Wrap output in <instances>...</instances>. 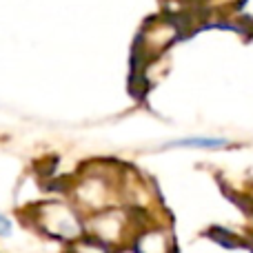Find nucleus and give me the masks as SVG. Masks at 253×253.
<instances>
[{
	"label": "nucleus",
	"mask_w": 253,
	"mask_h": 253,
	"mask_svg": "<svg viewBox=\"0 0 253 253\" xmlns=\"http://www.w3.org/2000/svg\"><path fill=\"white\" fill-rule=\"evenodd\" d=\"M0 236H11V220L0 213Z\"/></svg>",
	"instance_id": "f03ea898"
},
{
	"label": "nucleus",
	"mask_w": 253,
	"mask_h": 253,
	"mask_svg": "<svg viewBox=\"0 0 253 253\" xmlns=\"http://www.w3.org/2000/svg\"><path fill=\"white\" fill-rule=\"evenodd\" d=\"M229 140L224 138H209V135H200V138H182L175 142L167 144V147H182V149H222L227 147Z\"/></svg>",
	"instance_id": "f257e3e1"
}]
</instances>
